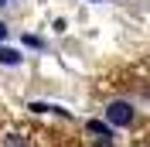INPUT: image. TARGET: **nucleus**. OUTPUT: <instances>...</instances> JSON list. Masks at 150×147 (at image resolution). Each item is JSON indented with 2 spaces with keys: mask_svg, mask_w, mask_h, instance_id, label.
Returning a JSON list of instances; mask_svg holds the SVG:
<instances>
[{
  "mask_svg": "<svg viewBox=\"0 0 150 147\" xmlns=\"http://www.w3.org/2000/svg\"><path fill=\"white\" fill-rule=\"evenodd\" d=\"M133 120V106L130 103H109L106 106V123H112V127H130Z\"/></svg>",
  "mask_w": 150,
  "mask_h": 147,
  "instance_id": "1",
  "label": "nucleus"
},
{
  "mask_svg": "<svg viewBox=\"0 0 150 147\" xmlns=\"http://www.w3.org/2000/svg\"><path fill=\"white\" fill-rule=\"evenodd\" d=\"M112 123H103V120H89V133H96V137H99V140H109L112 137Z\"/></svg>",
  "mask_w": 150,
  "mask_h": 147,
  "instance_id": "2",
  "label": "nucleus"
},
{
  "mask_svg": "<svg viewBox=\"0 0 150 147\" xmlns=\"http://www.w3.org/2000/svg\"><path fill=\"white\" fill-rule=\"evenodd\" d=\"M0 65H21V51L17 48H0Z\"/></svg>",
  "mask_w": 150,
  "mask_h": 147,
  "instance_id": "3",
  "label": "nucleus"
},
{
  "mask_svg": "<svg viewBox=\"0 0 150 147\" xmlns=\"http://www.w3.org/2000/svg\"><path fill=\"white\" fill-rule=\"evenodd\" d=\"M4 38H7V24L0 21V45H4Z\"/></svg>",
  "mask_w": 150,
  "mask_h": 147,
  "instance_id": "4",
  "label": "nucleus"
},
{
  "mask_svg": "<svg viewBox=\"0 0 150 147\" xmlns=\"http://www.w3.org/2000/svg\"><path fill=\"white\" fill-rule=\"evenodd\" d=\"M96 147H112V140H99V144H96Z\"/></svg>",
  "mask_w": 150,
  "mask_h": 147,
  "instance_id": "5",
  "label": "nucleus"
},
{
  "mask_svg": "<svg viewBox=\"0 0 150 147\" xmlns=\"http://www.w3.org/2000/svg\"><path fill=\"white\" fill-rule=\"evenodd\" d=\"M0 4H10V0H0Z\"/></svg>",
  "mask_w": 150,
  "mask_h": 147,
  "instance_id": "6",
  "label": "nucleus"
}]
</instances>
